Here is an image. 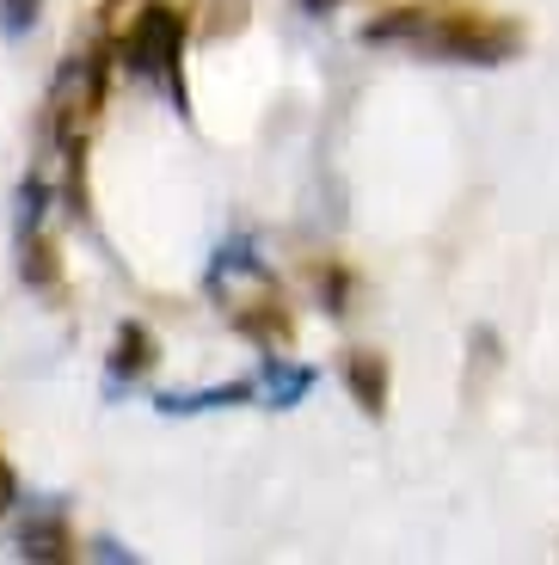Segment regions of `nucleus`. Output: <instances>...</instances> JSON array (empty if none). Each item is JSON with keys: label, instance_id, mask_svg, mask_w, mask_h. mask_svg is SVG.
<instances>
[{"label": "nucleus", "instance_id": "5", "mask_svg": "<svg viewBox=\"0 0 559 565\" xmlns=\"http://www.w3.org/2000/svg\"><path fill=\"white\" fill-rule=\"evenodd\" d=\"M19 553H25V559H62V553H68V535H62V510L56 504L43 510L38 523L19 529Z\"/></svg>", "mask_w": 559, "mask_h": 565}, {"label": "nucleus", "instance_id": "11", "mask_svg": "<svg viewBox=\"0 0 559 565\" xmlns=\"http://www.w3.org/2000/svg\"><path fill=\"white\" fill-rule=\"evenodd\" d=\"M19 504V486H13V467L0 461V516H7V510Z\"/></svg>", "mask_w": 559, "mask_h": 565}, {"label": "nucleus", "instance_id": "12", "mask_svg": "<svg viewBox=\"0 0 559 565\" xmlns=\"http://www.w3.org/2000/svg\"><path fill=\"white\" fill-rule=\"evenodd\" d=\"M302 7H308V13H333L338 0H302Z\"/></svg>", "mask_w": 559, "mask_h": 565}, {"label": "nucleus", "instance_id": "2", "mask_svg": "<svg viewBox=\"0 0 559 565\" xmlns=\"http://www.w3.org/2000/svg\"><path fill=\"white\" fill-rule=\"evenodd\" d=\"M179 38H184V25H179V13H172V7H148V13L129 25V38H124V62L136 74L167 81L172 99H179Z\"/></svg>", "mask_w": 559, "mask_h": 565}, {"label": "nucleus", "instance_id": "1", "mask_svg": "<svg viewBox=\"0 0 559 565\" xmlns=\"http://www.w3.org/2000/svg\"><path fill=\"white\" fill-rule=\"evenodd\" d=\"M412 43H424V50H436V56H449V62H504V56H517V31L504 25V19L431 13V7L419 13Z\"/></svg>", "mask_w": 559, "mask_h": 565}, {"label": "nucleus", "instance_id": "7", "mask_svg": "<svg viewBox=\"0 0 559 565\" xmlns=\"http://www.w3.org/2000/svg\"><path fill=\"white\" fill-rule=\"evenodd\" d=\"M155 363V339H148V332H141V326H124V332H117V351H112V375H141V369Z\"/></svg>", "mask_w": 559, "mask_h": 565}, {"label": "nucleus", "instance_id": "10", "mask_svg": "<svg viewBox=\"0 0 559 565\" xmlns=\"http://www.w3.org/2000/svg\"><path fill=\"white\" fill-rule=\"evenodd\" d=\"M31 19H38V0H7V31L31 25Z\"/></svg>", "mask_w": 559, "mask_h": 565}, {"label": "nucleus", "instance_id": "9", "mask_svg": "<svg viewBox=\"0 0 559 565\" xmlns=\"http://www.w3.org/2000/svg\"><path fill=\"white\" fill-rule=\"evenodd\" d=\"M345 289H350V282H345V270H326V308H333V313H345V308H350V301H345Z\"/></svg>", "mask_w": 559, "mask_h": 565}, {"label": "nucleus", "instance_id": "6", "mask_svg": "<svg viewBox=\"0 0 559 565\" xmlns=\"http://www.w3.org/2000/svg\"><path fill=\"white\" fill-rule=\"evenodd\" d=\"M271 363H265V394H271V406H295V399L314 387V369H289L277 351H265Z\"/></svg>", "mask_w": 559, "mask_h": 565}, {"label": "nucleus", "instance_id": "8", "mask_svg": "<svg viewBox=\"0 0 559 565\" xmlns=\"http://www.w3.org/2000/svg\"><path fill=\"white\" fill-rule=\"evenodd\" d=\"M19 270H25V282H38V289H50V282H56V253H50V241H43V234H31V241H25Z\"/></svg>", "mask_w": 559, "mask_h": 565}, {"label": "nucleus", "instance_id": "4", "mask_svg": "<svg viewBox=\"0 0 559 565\" xmlns=\"http://www.w3.org/2000/svg\"><path fill=\"white\" fill-rule=\"evenodd\" d=\"M252 382H228V387H203V394H160V412L167 418H191V412H210V406H246Z\"/></svg>", "mask_w": 559, "mask_h": 565}, {"label": "nucleus", "instance_id": "3", "mask_svg": "<svg viewBox=\"0 0 559 565\" xmlns=\"http://www.w3.org/2000/svg\"><path fill=\"white\" fill-rule=\"evenodd\" d=\"M345 382H350V399H357L369 418L388 412V356H381V351H350Z\"/></svg>", "mask_w": 559, "mask_h": 565}]
</instances>
